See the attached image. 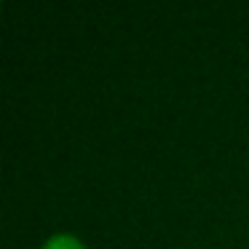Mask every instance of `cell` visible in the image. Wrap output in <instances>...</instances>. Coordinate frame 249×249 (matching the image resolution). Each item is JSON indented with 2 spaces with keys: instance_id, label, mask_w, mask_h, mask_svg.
<instances>
[{
  "instance_id": "1",
  "label": "cell",
  "mask_w": 249,
  "mask_h": 249,
  "mask_svg": "<svg viewBox=\"0 0 249 249\" xmlns=\"http://www.w3.org/2000/svg\"><path fill=\"white\" fill-rule=\"evenodd\" d=\"M40 249H86L83 241L72 233H54V236L46 238V244Z\"/></svg>"
}]
</instances>
